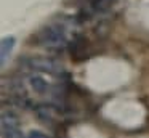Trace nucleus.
Segmentation results:
<instances>
[{
    "label": "nucleus",
    "mask_w": 149,
    "mask_h": 138,
    "mask_svg": "<svg viewBox=\"0 0 149 138\" xmlns=\"http://www.w3.org/2000/svg\"><path fill=\"white\" fill-rule=\"evenodd\" d=\"M37 43L47 50H63L68 45V34L63 26H45L37 34Z\"/></svg>",
    "instance_id": "1"
},
{
    "label": "nucleus",
    "mask_w": 149,
    "mask_h": 138,
    "mask_svg": "<svg viewBox=\"0 0 149 138\" xmlns=\"http://www.w3.org/2000/svg\"><path fill=\"white\" fill-rule=\"evenodd\" d=\"M26 64L31 69L37 71V72L48 74V76H61V74H64V69H63V66L58 61L52 60V58H47V56L27 58Z\"/></svg>",
    "instance_id": "2"
},
{
    "label": "nucleus",
    "mask_w": 149,
    "mask_h": 138,
    "mask_svg": "<svg viewBox=\"0 0 149 138\" xmlns=\"http://www.w3.org/2000/svg\"><path fill=\"white\" fill-rule=\"evenodd\" d=\"M27 138H50L47 133H43V132L40 130H31L29 135H27Z\"/></svg>",
    "instance_id": "7"
},
{
    "label": "nucleus",
    "mask_w": 149,
    "mask_h": 138,
    "mask_svg": "<svg viewBox=\"0 0 149 138\" xmlns=\"http://www.w3.org/2000/svg\"><path fill=\"white\" fill-rule=\"evenodd\" d=\"M2 138H23L19 119L15 112H2Z\"/></svg>",
    "instance_id": "3"
},
{
    "label": "nucleus",
    "mask_w": 149,
    "mask_h": 138,
    "mask_svg": "<svg viewBox=\"0 0 149 138\" xmlns=\"http://www.w3.org/2000/svg\"><path fill=\"white\" fill-rule=\"evenodd\" d=\"M15 43H16L15 37H3L2 39V42H0V64L2 66L7 64L8 58H10L11 51L15 48Z\"/></svg>",
    "instance_id": "4"
},
{
    "label": "nucleus",
    "mask_w": 149,
    "mask_h": 138,
    "mask_svg": "<svg viewBox=\"0 0 149 138\" xmlns=\"http://www.w3.org/2000/svg\"><path fill=\"white\" fill-rule=\"evenodd\" d=\"M116 2L117 0H90V5L95 11L103 13V11H107Z\"/></svg>",
    "instance_id": "6"
},
{
    "label": "nucleus",
    "mask_w": 149,
    "mask_h": 138,
    "mask_svg": "<svg viewBox=\"0 0 149 138\" xmlns=\"http://www.w3.org/2000/svg\"><path fill=\"white\" fill-rule=\"evenodd\" d=\"M29 82H31V87L34 88V92L37 93H47V90H48V83L40 76H32L29 79Z\"/></svg>",
    "instance_id": "5"
}]
</instances>
